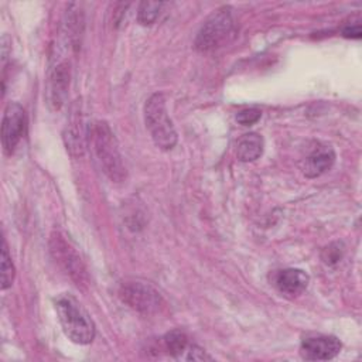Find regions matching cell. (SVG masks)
<instances>
[{
  "label": "cell",
  "instance_id": "1",
  "mask_svg": "<svg viewBox=\"0 0 362 362\" xmlns=\"http://www.w3.org/2000/svg\"><path fill=\"white\" fill-rule=\"evenodd\" d=\"M55 310L64 334L78 345H88L95 338V324L82 304L69 294L55 298Z\"/></svg>",
  "mask_w": 362,
  "mask_h": 362
},
{
  "label": "cell",
  "instance_id": "2",
  "mask_svg": "<svg viewBox=\"0 0 362 362\" xmlns=\"http://www.w3.org/2000/svg\"><path fill=\"white\" fill-rule=\"evenodd\" d=\"M93 151L100 163L103 173L115 182H120L126 177L117 140L106 122H95L90 129Z\"/></svg>",
  "mask_w": 362,
  "mask_h": 362
},
{
  "label": "cell",
  "instance_id": "3",
  "mask_svg": "<svg viewBox=\"0 0 362 362\" xmlns=\"http://www.w3.org/2000/svg\"><path fill=\"white\" fill-rule=\"evenodd\" d=\"M144 122L154 144L161 150H171L177 143V133L168 116L163 93H153L144 105Z\"/></svg>",
  "mask_w": 362,
  "mask_h": 362
},
{
  "label": "cell",
  "instance_id": "4",
  "mask_svg": "<svg viewBox=\"0 0 362 362\" xmlns=\"http://www.w3.org/2000/svg\"><path fill=\"white\" fill-rule=\"evenodd\" d=\"M49 252L52 259L78 287H88L89 274L86 266L75 245L62 232L54 230L51 233Z\"/></svg>",
  "mask_w": 362,
  "mask_h": 362
},
{
  "label": "cell",
  "instance_id": "5",
  "mask_svg": "<svg viewBox=\"0 0 362 362\" xmlns=\"http://www.w3.org/2000/svg\"><path fill=\"white\" fill-rule=\"evenodd\" d=\"M233 33V18L229 7H222L212 13L201 25L195 37V48L206 52L225 44Z\"/></svg>",
  "mask_w": 362,
  "mask_h": 362
},
{
  "label": "cell",
  "instance_id": "6",
  "mask_svg": "<svg viewBox=\"0 0 362 362\" xmlns=\"http://www.w3.org/2000/svg\"><path fill=\"white\" fill-rule=\"evenodd\" d=\"M119 297L130 308L146 315L157 314L165 305V301L158 290L146 281L133 280L123 283L119 288Z\"/></svg>",
  "mask_w": 362,
  "mask_h": 362
},
{
  "label": "cell",
  "instance_id": "7",
  "mask_svg": "<svg viewBox=\"0 0 362 362\" xmlns=\"http://www.w3.org/2000/svg\"><path fill=\"white\" fill-rule=\"evenodd\" d=\"M25 112L17 102H10L3 113L1 144L6 154H11L25 132Z\"/></svg>",
  "mask_w": 362,
  "mask_h": 362
},
{
  "label": "cell",
  "instance_id": "8",
  "mask_svg": "<svg viewBox=\"0 0 362 362\" xmlns=\"http://www.w3.org/2000/svg\"><path fill=\"white\" fill-rule=\"evenodd\" d=\"M341 351V342L332 335H318L303 339L301 356L307 361H328Z\"/></svg>",
  "mask_w": 362,
  "mask_h": 362
},
{
  "label": "cell",
  "instance_id": "9",
  "mask_svg": "<svg viewBox=\"0 0 362 362\" xmlns=\"http://www.w3.org/2000/svg\"><path fill=\"white\" fill-rule=\"evenodd\" d=\"M69 64L59 62L49 74L48 78V103L52 109H59L66 99V92L69 86Z\"/></svg>",
  "mask_w": 362,
  "mask_h": 362
},
{
  "label": "cell",
  "instance_id": "10",
  "mask_svg": "<svg viewBox=\"0 0 362 362\" xmlns=\"http://www.w3.org/2000/svg\"><path fill=\"white\" fill-rule=\"evenodd\" d=\"M310 281V277L305 272L300 269H284L277 272L274 277V286L286 297H297L304 293Z\"/></svg>",
  "mask_w": 362,
  "mask_h": 362
},
{
  "label": "cell",
  "instance_id": "11",
  "mask_svg": "<svg viewBox=\"0 0 362 362\" xmlns=\"http://www.w3.org/2000/svg\"><path fill=\"white\" fill-rule=\"evenodd\" d=\"M64 143L68 153L72 157H81L85 151V132L82 127V116L79 110L72 112L65 129H64Z\"/></svg>",
  "mask_w": 362,
  "mask_h": 362
},
{
  "label": "cell",
  "instance_id": "12",
  "mask_svg": "<svg viewBox=\"0 0 362 362\" xmlns=\"http://www.w3.org/2000/svg\"><path fill=\"white\" fill-rule=\"evenodd\" d=\"M335 161V153L331 147L318 146L304 160L303 173L308 178H315L328 171Z\"/></svg>",
  "mask_w": 362,
  "mask_h": 362
},
{
  "label": "cell",
  "instance_id": "13",
  "mask_svg": "<svg viewBox=\"0 0 362 362\" xmlns=\"http://www.w3.org/2000/svg\"><path fill=\"white\" fill-rule=\"evenodd\" d=\"M263 151V139L257 133H247L245 134L239 143L236 156L240 161H253L262 156Z\"/></svg>",
  "mask_w": 362,
  "mask_h": 362
},
{
  "label": "cell",
  "instance_id": "14",
  "mask_svg": "<svg viewBox=\"0 0 362 362\" xmlns=\"http://www.w3.org/2000/svg\"><path fill=\"white\" fill-rule=\"evenodd\" d=\"M164 346L173 356H180L188 348V338L180 329H173L164 335Z\"/></svg>",
  "mask_w": 362,
  "mask_h": 362
},
{
  "label": "cell",
  "instance_id": "15",
  "mask_svg": "<svg viewBox=\"0 0 362 362\" xmlns=\"http://www.w3.org/2000/svg\"><path fill=\"white\" fill-rule=\"evenodd\" d=\"M14 276H16V269H14V264L11 262V256L8 253L7 243L3 239V249H1V290H6V288H8L13 284Z\"/></svg>",
  "mask_w": 362,
  "mask_h": 362
},
{
  "label": "cell",
  "instance_id": "16",
  "mask_svg": "<svg viewBox=\"0 0 362 362\" xmlns=\"http://www.w3.org/2000/svg\"><path fill=\"white\" fill-rule=\"evenodd\" d=\"M161 7H163V3L160 1H141L139 4V11H137L139 23L141 25L153 24L157 20Z\"/></svg>",
  "mask_w": 362,
  "mask_h": 362
},
{
  "label": "cell",
  "instance_id": "17",
  "mask_svg": "<svg viewBox=\"0 0 362 362\" xmlns=\"http://www.w3.org/2000/svg\"><path fill=\"white\" fill-rule=\"evenodd\" d=\"M342 252L344 249L341 247L339 243H331L329 246H327L324 250H322V260L327 263V264H335L339 262V259L342 257Z\"/></svg>",
  "mask_w": 362,
  "mask_h": 362
},
{
  "label": "cell",
  "instance_id": "18",
  "mask_svg": "<svg viewBox=\"0 0 362 362\" xmlns=\"http://www.w3.org/2000/svg\"><path fill=\"white\" fill-rule=\"evenodd\" d=\"M262 116V112L256 107H250V109H245V110H240L238 115H236V120L238 123L243 124V126H250L253 123H256Z\"/></svg>",
  "mask_w": 362,
  "mask_h": 362
},
{
  "label": "cell",
  "instance_id": "19",
  "mask_svg": "<svg viewBox=\"0 0 362 362\" xmlns=\"http://www.w3.org/2000/svg\"><path fill=\"white\" fill-rule=\"evenodd\" d=\"M361 24L355 23V24H348L342 28V35L345 38H352V40H358L361 38Z\"/></svg>",
  "mask_w": 362,
  "mask_h": 362
},
{
  "label": "cell",
  "instance_id": "20",
  "mask_svg": "<svg viewBox=\"0 0 362 362\" xmlns=\"http://www.w3.org/2000/svg\"><path fill=\"white\" fill-rule=\"evenodd\" d=\"M187 359L188 361H205V359H211L209 355H206L204 352V349H201L199 346L197 345H192L188 348V355H187Z\"/></svg>",
  "mask_w": 362,
  "mask_h": 362
}]
</instances>
